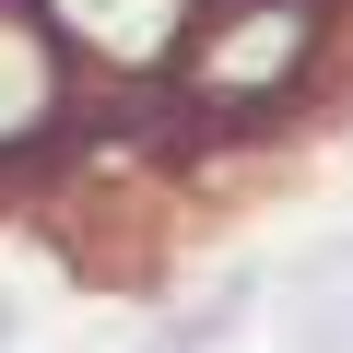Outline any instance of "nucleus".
Wrapping results in <instances>:
<instances>
[{
	"instance_id": "obj_3",
	"label": "nucleus",
	"mask_w": 353,
	"mask_h": 353,
	"mask_svg": "<svg viewBox=\"0 0 353 353\" xmlns=\"http://www.w3.org/2000/svg\"><path fill=\"white\" fill-rule=\"evenodd\" d=\"M283 353H353V236L306 248V271L283 283Z\"/></svg>"
},
{
	"instance_id": "obj_2",
	"label": "nucleus",
	"mask_w": 353,
	"mask_h": 353,
	"mask_svg": "<svg viewBox=\"0 0 353 353\" xmlns=\"http://www.w3.org/2000/svg\"><path fill=\"white\" fill-rule=\"evenodd\" d=\"M59 94H71L59 24L36 12V0H0V153H36L59 130Z\"/></svg>"
},
{
	"instance_id": "obj_1",
	"label": "nucleus",
	"mask_w": 353,
	"mask_h": 353,
	"mask_svg": "<svg viewBox=\"0 0 353 353\" xmlns=\"http://www.w3.org/2000/svg\"><path fill=\"white\" fill-rule=\"evenodd\" d=\"M330 48V0H176L165 24V83L189 118H271Z\"/></svg>"
},
{
	"instance_id": "obj_5",
	"label": "nucleus",
	"mask_w": 353,
	"mask_h": 353,
	"mask_svg": "<svg viewBox=\"0 0 353 353\" xmlns=\"http://www.w3.org/2000/svg\"><path fill=\"white\" fill-rule=\"evenodd\" d=\"M0 353H12V294H0Z\"/></svg>"
},
{
	"instance_id": "obj_4",
	"label": "nucleus",
	"mask_w": 353,
	"mask_h": 353,
	"mask_svg": "<svg viewBox=\"0 0 353 353\" xmlns=\"http://www.w3.org/2000/svg\"><path fill=\"white\" fill-rule=\"evenodd\" d=\"M48 12L83 24V36H106V48H130V59H153L165 24H176V0H48Z\"/></svg>"
}]
</instances>
